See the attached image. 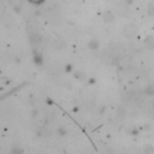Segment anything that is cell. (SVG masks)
<instances>
[{
	"label": "cell",
	"instance_id": "1",
	"mask_svg": "<svg viewBox=\"0 0 154 154\" xmlns=\"http://www.w3.org/2000/svg\"><path fill=\"white\" fill-rule=\"evenodd\" d=\"M29 41H30V43H32V45L41 43V42H42V35H41L40 32H37V31H32V32H30V35H29Z\"/></svg>",
	"mask_w": 154,
	"mask_h": 154
},
{
	"label": "cell",
	"instance_id": "2",
	"mask_svg": "<svg viewBox=\"0 0 154 154\" xmlns=\"http://www.w3.org/2000/svg\"><path fill=\"white\" fill-rule=\"evenodd\" d=\"M64 46H65V42L61 38H59V37L53 41V47L55 49H61V48H64Z\"/></svg>",
	"mask_w": 154,
	"mask_h": 154
},
{
	"label": "cell",
	"instance_id": "3",
	"mask_svg": "<svg viewBox=\"0 0 154 154\" xmlns=\"http://www.w3.org/2000/svg\"><path fill=\"white\" fill-rule=\"evenodd\" d=\"M34 61H35V64L36 65H42V61H43V59H42V55L38 53H36L35 55H34Z\"/></svg>",
	"mask_w": 154,
	"mask_h": 154
},
{
	"label": "cell",
	"instance_id": "4",
	"mask_svg": "<svg viewBox=\"0 0 154 154\" xmlns=\"http://www.w3.org/2000/svg\"><path fill=\"white\" fill-rule=\"evenodd\" d=\"M11 154H23V150L19 147H13L11 149Z\"/></svg>",
	"mask_w": 154,
	"mask_h": 154
},
{
	"label": "cell",
	"instance_id": "5",
	"mask_svg": "<svg viewBox=\"0 0 154 154\" xmlns=\"http://www.w3.org/2000/svg\"><path fill=\"white\" fill-rule=\"evenodd\" d=\"M89 47H90L91 49H95V48L97 47V42H96L95 40H91V41L89 42Z\"/></svg>",
	"mask_w": 154,
	"mask_h": 154
},
{
	"label": "cell",
	"instance_id": "6",
	"mask_svg": "<svg viewBox=\"0 0 154 154\" xmlns=\"http://www.w3.org/2000/svg\"><path fill=\"white\" fill-rule=\"evenodd\" d=\"M58 134H59L60 136H65V135L67 134V131H66L64 128H59V129H58Z\"/></svg>",
	"mask_w": 154,
	"mask_h": 154
},
{
	"label": "cell",
	"instance_id": "7",
	"mask_svg": "<svg viewBox=\"0 0 154 154\" xmlns=\"http://www.w3.org/2000/svg\"><path fill=\"white\" fill-rule=\"evenodd\" d=\"M30 2H32V4H41V2H43V0H29Z\"/></svg>",
	"mask_w": 154,
	"mask_h": 154
}]
</instances>
